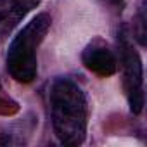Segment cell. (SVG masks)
I'll return each instance as SVG.
<instances>
[{"label": "cell", "instance_id": "obj_1", "mask_svg": "<svg viewBox=\"0 0 147 147\" xmlns=\"http://www.w3.org/2000/svg\"><path fill=\"white\" fill-rule=\"evenodd\" d=\"M50 118L55 137L64 145H80L87 135V99L69 78H57L50 88Z\"/></svg>", "mask_w": 147, "mask_h": 147}, {"label": "cell", "instance_id": "obj_2", "mask_svg": "<svg viewBox=\"0 0 147 147\" xmlns=\"http://www.w3.org/2000/svg\"><path fill=\"white\" fill-rule=\"evenodd\" d=\"M52 19L49 14L42 12L33 18L11 42L5 66L9 75L19 83H31L38 73V59L36 52L42 45L43 38L50 30Z\"/></svg>", "mask_w": 147, "mask_h": 147}, {"label": "cell", "instance_id": "obj_3", "mask_svg": "<svg viewBox=\"0 0 147 147\" xmlns=\"http://www.w3.org/2000/svg\"><path fill=\"white\" fill-rule=\"evenodd\" d=\"M118 47H119V62L123 67V82L125 92L130 104V111L138 114L144 109V73H142V61L138 52L133 49L131 38L126 28L118 31Z\"/></svg>", "mask_w": 147, "mask_h": 147}, {"label": "cell", "instance_id": "obj_4", "mask_svg": "<svg viewBox=\"0 0 147 147\" xmlns=\"http://www.w3.org/2000/svg\"><path fill=\"white\" fill-rule=\"evenodd\" d=\"M82 61L87 69H90L99 76H113L118 69V59L114 52L100 40H94L85 47Z\"/></svg>", "mask_w": 147, "mask_h": 147}, {"label": "cell", "instance_id": "obj_5", "mask_svg": "<svg viewBox=\"0 0 147 147\" xmlns=\"http://www.w3.org/2000/svg\"><path fill=\"white\" fill-rule=\"evenodd\" d=\"M40 0H0V35L11 33Z\"/></svg>", "mask_w": 147, "mask_h": 147}, {"label": "cell", "instance_id": "obj_6", "mask_svg": "<svg viewBox=\"0 0 147 147\" xmlns=\"http://www.w3.org/2000/svg\"><path fill=\"white\" fill-rule=\"evenodd\" d=\"M133 35L137 42L144 47L145 45V36H147V18H145V0H142V4L138 7V12L133 18Z\"/></svg>", "mask_w": 147, "mask_h": 147}, {"label": "cell", "instance_id": "obj_7", "mask_svg": "<svg viewBox=\"0 0 147 147\" xmlns=\"http://www.w3.org/2000/svg\"><path fill=\"white\" fill-rule=\"evenodd\" d=\"M99 2H102L106 5H118L119 2H123V0H99Z\"/></svg>", "mask_w": 147, "mask_h": 147}]
</instances>
